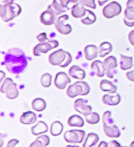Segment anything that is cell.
Returning a JSON list of instances; mask_svg holds the SVG:
<instances>
[{
	"mask_svg": "<svg viewBox=\"0 0 134 147\" xmlns=\"http://www.w3.org/2000/svg\"><path fill=\"white\" fill-rule=\"evenodd\" d=\"M126 147V146H125V147Z\"/></svg>",
	"mask_w": 134,
	"mask_h": 147,
	"instance_id": "51",
	"label": "cell"
},
{
	"mask_svg": "<svg viewBox=\"0 0 134 147\" xmlns=\"http://www.w3.org/2000/svg\"><path fill=\"white\" fill-rule=\"evenodd\" d=\"M36 38L40 43L45 42L48 40L47 37V34L45 33H42L41 34H39L38 35H37Z\"/></svg>",
	"mask_w": 134,
	"mask_h": 147,
	"instance_id": "37",
	"label": "cell"
},
{
	"mask_svg": "<svg viewBox=\"0 0 134 147\" xmlns=\"http://www.w3.org/2000/svg\"><path fill=\"white\" fill-rule=\"evenodd\" d=\"M102 101L104 104L108 106H116L121 101V97L119 94L114 96L106 94L102 97Z\"/></svg>",
	"mask_w": 134,
	"mask_h": 147,
	"instance_id": "20",
	"label": "cell"
},
{
	"mask_svg": "<svg viewBox=\"0 0 134 147\" xmlns=\"http://www.w3.org/2000/svg\"><path fill=\"white\" fill-rule=\"evenodd\" d=\"M108 147H123L121 144L116 140H112L108 144Z\"/></svg>",
	"mask_w": 134,
	"mask_h": 147,
	"instance_id": "41",
	"label": "cell"
},
{
	"mask_svg": "<svg viewBox=\"0 0 134 147\" xmlns=\"http://www.w3.org/2000/svg\"><path fill=\"white\" fill-rule=\"evenodd\" d=\"M4 94L7 98L9 99H14L17 98L19 95V92L16 84L14 83V82L9 83L5 88Z\"/></svg>",
	"mask_w": 134,
	"mask_h": 147,
	"instance_id": "21",
	"label": "cell"
},
{
	"mask_svg": "<svg viewBox=\"0 0 134 147\" xmlns=\"http://www.w3.org/2000/svg\"><path fill=\"white\" fill-rule=\"evenodd\" d=\"M121 12V5L116 1H113L104 7L102 14L105 18L110 19L119 16Z\"/></svg>",
	"mask_w": 134,
	"mask_h": 147,
	"instance_id": "8",
	"label": "cell"
},
{
	"mask_svg": "<svg viewBox=\"0 0 134 147\" xmlns=\"http://www.w3.org/2000/svg\"><path fill=\"white\" fill-rule=\"evenodd\" d=\"M50 5L58 16L66 12L69 9L67 0H53Z\"/></svg>",
	"mask_w": 134,
	"mask_h": 147,
	"instance_id": "14",
	"label": "cell"
},
{
	"mask_svg": "<svg viewBox=\"0 0 134 147\" xmlns=\"http://www.w3.org/2000/svg\"><path fill=\"white\" fill-rule=\"evenodd\" d=\"M48 61L49 63L53 66L65 68L72 62V57L69 53L62 49H60L49 55Z\"/></svg>",
	"mask_w": 134,
	"mask_h": 147,
	"instance_id": "3",
	"label": "cell"
},
{
	"mask_svg": "<svg viewBox=\"0 0 134 147\" xmlns=\"http://www.w3.org/2000/svg\"><path fill=\"white\" fill-rule=\"evenodd\" d=\"M19 141L16 139H13L10 140L7 144V147H15L16 145L18 144Z\"/></svg>",
	"mask_w": 134,
	"mask_h": 147,
	"instance_id": "38",
	"label": "cell"
},
{
	"mask_svg": "<svg viewBox=\"0 0 134 147\" xmlns=\"http://www.w3.org/2000/svg\"><path fill=\"white\" fill-rule=\"evenodd\" d=\"M68 125L70 127H82L84 125V121L82 118L77 115L70 116L68 120Z\"/></svg>",
	"mask_w": 134,
	"mask_h": 147,
	"instance_id": "27",
	"label": "cell"
},
{
	"mask_svg": "<svg viewBox=\"0 0 134 147\" xmlns=\"http://www.w3.org/2000/svg\"><path fill=\"white\" fill-rule=\"evenodd\" d=\"M27 59L24 52L18 48L9 49L4 57L3 64L11 74L22 73L27 66Z\"/></svg>",
	"mask_w": 134,
	"mask_h": 147,
	"instance_id": "1",
	"label": "cell"
},
{
	"mask_svg": "<svg viewBox=\"0 0 134 147\" xmlns=\"http://www.w3.org/2000/svg\"><path fill=\"white\" fill-rule=\"evenodd\" d=\"M88 101L82 98L76 99L74 101L73 107L74 110L83 116H87L92 113V108L88 105Z\"/></svg>",
	"mask_w": 134,
	"mask_h": 147,
	"instance_id": "12",
	"label": "cell"
},
{
	"mask_svg": "<svg viewBox=\"0 0 134 147\" xmlns=\"http://www.w3.org/2000/svg\"><path fill=\"white\" fill-rule=\"evenodd\" d=\"M85 120L89 124L95 125L100 121V117L98 113L93 112L88 116H85Z\"/></svg>",
	"mask_w": 134,
	"mask_h": 147,
	"instance_id": "32",
	"label": "cell"
},
{
	"mask_svg": "<svg viewBox=\"0 0 134 147\" xmlns=\"http://www.w3.org/2000/svg\"><path fill=\"white\" fill-rule=\"evenodd\" d=\"M109 1H110V0H98V5L100 6H103L104 4H105L107 2Z\"/></svg>",
	"mask_w": 134,
	"mask_h": 147,
	"instance_id": "43",
	"label": "cell"
},
{
	"mask_svg": "<svg viewBox=\"0 0 134 147\" xmlns=\"http://www.w3.org/2000/svg\"><path fill=\"white\" fill-rule=\"evenodd\" d=\"M69 75L74 79L79 80L84 79L86 75L85 71L76 65H74L70 68L69 71Z\"/></svg>",
	"mask_w": 134,
	"mask_h": 147,
	"instance_id": "22",
	"label": "cell"
},
{
	"mask_svg": "<svg viewBox=\"0 0 134 147\" xmlns=\"http://www.w3.org/2000/svg\"><path fill=\"white\" fill-rule=\"evenodd\" d=\"M59 45V43L57 40H48L35 46L33 50V54L35 56H40L42 54H46L50 50L58 47Z\"/></svg>",
	"mask_w": 134,
	"mask_h": 147,
	"instance_id": "6",
	"label": "cell"
},
{
	"mask_svg": "<svg viewBox=\"0 0 134 147\" xmlns=\"http://www.w3.org/2000/svg\"><path fill=\"white\" fill-rule=\"evenodd\" d=\"M36 115L33 111H27L21 115L19 118V121L23 125H31L36 121Z\"/></svg>",
	"mask_w": 134,
	"mask_h": 147,
	"instance_id": "18",
	"label": "cell"
},
{
	"mask_svg": "<svg viewBox=\"0 0 134 147\" xmlns=\"http://www.w3.org/2000/svg\"><path fill=\"white\" fill-rule=\"evenodd\" d=\"M126 76L129 80L134 82V69L132 71L127 72L126 74Z\"/></svg>",
	"mask_w": 134,
	"mask_h": 147,
	"instance_id": "39",
	"label": "cell"
},
{
	"mask_svg": "<svg viewBox=\"0 0 134 147\" xmlns=\"http://www.w3.org/2000/svg\"><path fill=\"white\" fill-rule=\"evenodd\" d=\"M121 61L119 62L120 68L123 71H126L133 67V57L127 56L120 54Z\"/></svg>",
	"mask_w": 134,
	"mask_h": 147,
	"instance_id": "25",
	"label": "cell"
},
{
	"mask_svg": "<svg viewBox=\"0 0 134 147\" xmlns=\"http://www.w3.org/2000/svg\"><path fill=\"white\" fill-rule=\"evenodd\" d=\"M52 76L49 73L44 74L40 78V84L44 87L48 88L52 85Z\"/></svg>",
	"mask_w": 134,
	"mask_h": 147,
	"instance_id": "33",
	"label": "cell"
},
{
	"mask_svg": "<svg viewBox=\"0 0 134 147\" xmlns=\"http://www.w3.org/2000/svg\"><path fill=\"white\" fill-rule=\"evenodd\" d=\"M98 147H108V144L105 141H102Z\"/></svg>",
	"mask_w": 134,
	"mask_h": 147,
	"instance_id": "45",
	"label": "cell"
},
{
	"mask_svg": "<svg viewBox=\"0 0 134 147\" xmlns=\"http://www.w3.org/2000/svg\"><path fill=\"white\" fill-rule=\"evenodd\" d=\"M111 112L107 111L104 113L102 118L103 129L105 135L109 138H117L121 136V131L114 124L111 117Z\"/></svg>",
	"mask_w": 134,
	"mask_h": 147,
	"instance_id": "4",
	"label": "cell"
},
{
	"mask_svg": "<svg viewBox=\"0 0 134 147\" xmlns=\"http://www.w3.org/2000/svg\"><path fill=\"white\" fill-rule=\"evenodd\" d=\"M9 1H10V0H1V3H4V2H5Z\"/></svg>",
	"mask_w": 134,
	"mask_h": 147,
	"instance_id": "50",
	"label": "cell"
},
{
	"mask_svg": "<svg viewBox=\"0 0 134 147\" xmlns=\"http://www.w3.org/2000/svg\"><path fill=\"white\" fill-rule=\"evenodd\" d=\"M100 90L104 92H108L111 94H114L117 90V87L111 82L107 80H101L100 84Z\"/></svg>",
	"mask_w": 134,
	"mask_h": 147,
	"instance_id": "24",
	"label": "cell"
},
{
	"mask_svg": "<svg viewBox=\"0 0 134 147\" xmlns=\"http://www.w3.org/2000/svg\"><path fill=\"white\" fill-rule=\"evenodd\" d=\"M37 141H40L42 142L43 147H45L48 146L50 143V138L47 135H42L38 137L36 139Z\"/></svg>",
	"mask_w": 134,
	"mask_h": 147,
	"instance_id": "34",
	"label": "cell"
},
{
	"mask_svg": "<svg viewBox=\"0 0 134 147\" xmlns=\"http://www.w3.org/2000/svg\"><path fill=\"white\" fill-rule=\"evenodd\" d=\"M112 45L109 42H104L101 43L98 47L99 56L102 58L105 57L112 52Z\"/></svg>",
	"mask_w": 134,
	"mask_h": 147,
	"instance_id": "26",
	"label": "cell"
},
{
	"mask_svg": "<svg viewBox=\"0 0 134 147\" xmlns=\"http://www.w3.org/2000/svg\"><path fill=\"white\" fill-rule=\"evenodd\" d=\"M91 69L92 71L98 77H102L105 74V69L104 66L103 62L99 60L95 61L92 63Z\"/></svg>",
	"mask_w": 134,
	"mask_h": 147,
	"instance_id": "19",
	"label": "cell"
},
{
	"mask_svg": "<svg viewBox=\"0 0 134 147\" xmlns=\"http://www.w3.org/2000/svg\"><path fill=\"white\" fill-rule=\"evenodd\" d=\"M84 54L86 60L92 61L98 57V49L95 45H88L84 49Z\"/></svg>",
	"mask_w": 134,
	"mask_h": 147,
	"instance_id": "16",
	"label": "cell"
},
{
	"mask_svg": "<svg viewBox=\"0 0 134 147\" xmlns=\"http://www.w3.org/2000/svg\"><path fill=\"white\" fill-rule=\"evenodd\" d=\"M13 82V80L11 78H6V79L4 80L2 84L1 85V89H0L1 92L2 93H3V94H4L5 90V88H6L7 86L9 84V83Z\"/></svg>",
	"mask_w": 134,
	"mask_h": 147,
	"instance_id": "36",
	"label": "cell"
},
{
	"mask_svg": "<svg viewBox=\"0 0 134 147\" xmlns=\"http://www.w3.org/2000/svg\"><path fill=\"white\" fill-rule=\"evenodd\" d=\"M126 6L134 7V0H128L126 3Z\"/></svg>",
	"mask_w": 134,
	"mask_h": 147,
	"instance_id": "44",
	"label": "cell"
},
{
	"mask_svg": "<svg viewBox=\"0 0 134 147\" xmlns=\"http://www.w3.org/2000/svg\"><path fill=\"white\" fill-rule=\"evenodd\" d=\"M66 147H80L79 146H71V145H68Z\"/></svg>",
	"mask_w": 134,
	"mask_h": 147,
	"instance_id": "48",
	"label": "cell"
},
{
	"mask_svg": "<svg viewBox=\"0 0 134 147\" xmlns=\"http://www.w3.org/2000/svg\"><path fill=\"white\" fill-rule=\"evenodd\" d=\"M71 83L70 78L64 72H59L56 74L54 80V84L56 88L60 90L64 89L68 84Z\"/></svg>",
	"mask_w": 134,
	"mask_h": 147,
	"instance_id": "13",
	"label": "cell"
},
{
	"mask_svg": "<svg viewBox=\"0 0 134 147\" xmlns=\"http://www.w3.org/2000/svg\"><path fill=\"white\" fill-rule=\"evenodd\" d=\"M90 92V88L88 84L85 82L80 81L69 86L66 91V94L69 97L73 98L79 95H88Z\"/></svg>",
	"mask_w": 134,
	"mask_h": 147,
	"instance_id": "5",
	"label": "cell"
},
{
	"mask_svg": "<svg viewBox=\"0 0 134 147\" xmlns=\"http://www.w3.org/2000/svg\"><path fill=\"white\" fill-rule=\"evenodd\" d=\"M86 16L84 18L81 19V22L83 24L91 25L94 24L96 20V16L94 13L91 11L87 9V12L86 14Z\"/></svg>",
	"mask_w": 134,
	"mask_h": 147,
	"instance_id": "31",
	"label": "cell"
},
{
	"mask_svg": "<svg viewBox=\"0 0 134 147\" xmlns=\"http://www.w3.org/2000/svg\"><path fill=\"white\" fill-rule=\"evenodd\" d=\"M21 12V8L18 4L14 2V0H10L1 3L0 14L1 18L4 22H9Z\"/></svg>",
	"mask_w": 134,
	"mask_h": 147,
	"instance_id": "2",
	"label": "cell"
},
{
	"mask_svg": "<svg viewBox=\"0 0 134 147\" xmlns=\"http://www.w3.org/2000/svg\"><path fill=\"white\" fill-rule=\"evenodd\" d=\"M63 130L64 126L61 122L56 121L52 123L50 128V133L52 136L56 137L61 135Z\"/></svg>",
	"mask_w": 134,
	"mask_h": 147,
	"instance_id": "29",
	"label": "cell"
},
{
	"mask_svg": "<svg viewBox=\"0 0 134 147\" xmlns=\"http://www.w3.org/2000/svg\"><path fill=\"white\" fill-rule=\"evenodd\" d=\"M85 132L82 130H72L67 131L64 134V140L71 144H80L85 138Z\"/></svg>",
	"mask_w": 134,
	"mask_h": 147,
	"instance_id": "7",
	"label": "cell"
},
{
	"mask_svg": "<svg viewBox=\"0 0 134 147\" xmlns=\"http://www.w3.org/2000/svg\"><path fill=\"white\" fill-rule=\"evenodd\" d=\"M123 21L126 26L133 27L134 25V7L126 6L124 11V18Z\"/></svg>",
	"mask_w": 134,
	"mask_h": 147,
	"instance_id": "17",
	"label": "cell"
},
{
	"mask_svg": "<svg viewBox=\"0 0 134 147\" xmlns=\"http://www.w3.org/2000/svg\"><path fill=\"white\" fill-rule=\"evenodd\" d=\"M0 74H1V82H2L3 79L5 78V74L4 73L3 71H1Z\"/></svg>",
	"mask_w": 134,
	"mask_h": 147,
	"instance_id": "47",
	"label": "cell"
},
{
	"mask_svg": "<svg viewBox=\"0 0 134 147\" xmlns=\"http://www.w3.org/2000/svg\"><path fill=\"white\" fill-rule=\"evenodd\" d=\"M99 140L98 135L95 133L91 132L88 134L85 139L84 143L83 144L82 147H93L97 144Z\"/></svg>",
	"mask_w": 134,
	"mask_h": 147,
	"instance_id": "30",
	"label": "cell"
},
{
	"mask_svg": "<svg viewBox=\"0 0 134 147\" xmlns=\"http://www.w3.org/2000/svg\"><path fill=\"white\" fill-rule=\"evenodd\" d=\"M67 3L69 5L70 3L71 4H76V3L79 2V0H67Z\"/></svg>",
	"mask_w": 134,
	"mask_h": 147,
	"instance_id": "46",
	"label": "cell"
},
{
	"mask_svg": "<svg viewBox=\"0 0 134 147\" xmlns=\"http://www.w3.org/2000/svg\"><path fill=\"white\" fill-rule=\"evenodd\" d=\"M69 18L68 15H63L58 18L57 21L55 24L56 29L62 35H68L71 33L72 28L69 24H65L64 22L68 20Z\"/></svg>",
	"mask_w": 134,
	"mask_h": 147,
	"instance_id": "11",
	"label": "cell"
},
{
	"mask_svg": "<svg viewBox=\"0 0 134 147\" xmlns=\"http://www.w3.org/2000/svg\"><path fill=\"white\" fill-rule=\"evenodd\" d=\"M130 147H134V140L131 142V144H130Z\"/></svg>",
	"mask_w": 134,
	"mask_h": 147,
	"instance_id": "49",
	"label": "cell"
},
{
	"mask_svg": "<svg viewBox=\"0 0 134 147\" xmlns=\"http://www.w3.org/2000/svg\"><path fill=\"white\" fill-rule=\"evenodd\" d=\"M32 108L37 112H42L47 107L46 101L43 98H37L34 99L31 103Z\"/></svg>",
	"mask_w": 134,
	"mask_h": 147,
	"instance_id": "28",
	"label": "cell"
},
{
	"mask_svg": "<svg viewBox=\"0 0 134 147\" xmlns=\"http://www.w3.org/2000/svg\"><path fill=\"white\" fill-rule=\"evenodd\" d=\"M80 2L84 6H87L92 9H96V8L95 0H81Z\"/></svg>",
	"mask_w": 134,
	"mask_h": 147,
	"instance_id": "35",
	"label": "cell"
},
{
	"mask_svg": "<svg viewBox=\"0 0 134 147\" xmlns=\"http://www.w3.org/2000/svg\"><path fill=\"white\" fill-rule=\"evenodd\" d=\"M58 18V15L54 12L51 5H49L47 9L41 14L40 21L43 24L49 26L55 24Z\"/></svg>",
	"mask_w": 134,
	"mask_h": 147,
	"instance_id": "9",
	"label": "cell"
},
{
	"mask_svg": "<svg viewBox=\"0 0 134 147\" xmlns=\"http://www.w3.org/2000/svg\"><path fill=\"white\" fill-rule=\"evenodd\" d=\"M103 64L107 76L110 78H113L116 74L115 69L118 66L116 57L114 56H110L104 61Z\"/></svg>",
	"mask_w": 134,
	"mask_h": 147,
	"instance_id": "10",
	"label": "cell"
},
{
	"mask_svg": "<svg viewBox=\"0 0 134 147\" xmlns=\"http://www.w3.org/2000/svg\"><path fill=\"white\" fill-rule=\"evenodd\" d=\"M128 38L131 45L134 46V30L131 31L128 35Z\"/></svg>",
	"mask_w": 134,
	"mask_h": 147,
	"instance_id": "40",
	"label": "cell"
},
{
	"mask_svg": "<svg viewBox=\"0 0 134 147\" xmlns=\"http://www.w3.org/2000/svg\"><path fill=\"white\" fill-rule=\"evenodd\" d=\"M87 9H85L84 6L80 2L75 4L72 7L71 14L74 18H82L86 15Z\"/></svg>",
	"mask_w": 134,
	"mask_h": 147,
	"instance_id": "15",
	"label": "cell"
},
{
	"mask_svg": "<svg viewBox=\"0 0 134 147\" xmlns=\"http://www.w3.org/2000/svg\"><path fill=\"white\" fill-rule=\"evenodd\" d=\"M29 147H43V144H42V142L40 141H37V140H35V141L32 142L31 144V145Z\"/></svg>",
	"mask_w": 134,
	"mask_h": 147,
	"instance_id": "42",
	"label": "cell"
},
{
	"mask_svg": "<svg viewBox=\"0 0 134 147\" xmlns=\"http://www.w3.org/2000/svg\"><path fill=\"white\" fill-rule=\"evenodd\" d=\"M48 130V127L47 123L42 121H40L36 125L33 126L31 128L32 134L35 136L41 135L46 133Z\"/></svg>",
	"mask_w": 134,
	"mask_h": 147,
	"instance_id": "23",
	"label": "cell"
}]
</instances>
